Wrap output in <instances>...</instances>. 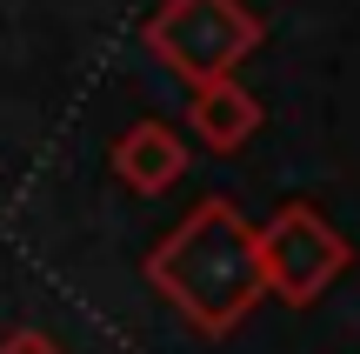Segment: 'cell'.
<instances>
[{"instance_id":"cell-3","label":"cell","mask_w":360,"mask_h":354,"mask_svg":"<svg viewBox=\"0 0 360 354\" xmlns=\"http://www.w3.org/2000/svg\"><path fill=\"white\" fill-rule=\"evenodd\" d=\"M254 248H260V281H267V294H281L287 308H314L354 261L347 234H340L321 208H307V201H287L267 227H254Z\"/></svg>"},{"instance_id":"cell-4","label":"cell","mask_w":360,"mask_h":354,"mask_svg":"<svg viewBox=\"0 0 360 354\" xmlns=\"http://www.w3.org/2000/svg\"><path fill=\"white\" fill-rule=\"evenodd\" d=\"M187 120H193V134H200L214 154H233V147L254 141V127H260V101H254V94H247L233 74H220V80L187 87Z\"/></svg>"},{"instance_id":"cell-6","label":"cell","mask_w":360,"mask_h":354,"mask_svg":"<svg viewBox=\"0 0 360 354\" xmlns=\"http://www.w3.org/2000/svg\"><path fill=\"white\" fill-rule=\"evenodd\" d=\"M0 354H60V341H53V334H40V328H20V334H7V341H0Z\"/></svg>"},{"instance_id":"cell-5","label":"cell","mask_w":360,"mask_h":354,"mask_svg":"<svg viewBox=\"0 0 360 354\" xmlns=\"http://www.w3.org/2000/svg\"><path fill=\"white\" fill-rule=\"evenodd\" d=\"M114 174L134 187V194H167V187L187 174V141L167 127V120H141L114 141Z\"/></svg>"},{"instance_id":"cell-2","label":"cell","mask_w":360,"mask_h":354,"mask_svg":"<svg viewBox=\"0 0 360 354\" xmlns=\"http://www.w3.org/2000/svg\"><path fill=\"white\" fill-rule=\"evenodd\" d=\"M260 34H267V27H260L240 0H160L154 20H147L154 61L167 67V74H180L187 87L233 74V67L260 47Z\"/></svg>"},{"instance_id":"cell-1","label":"cell","mask_w":360,"mask_h":354,"mask_svg":"<svg viewBox=\"0 0 360 354\" xmlns=\"http://www.w3.org/2000/svg\"><path fill=\"white\" fill-rule=\"evenodd\" d=\"M147 281L160 288V301H174L180 315L193 321L200 334H233L254 301L267 294L260 281V248H254V227L240 221L233 201H200L187 221L147 254Z\"/></svg>"}]
</instances>
